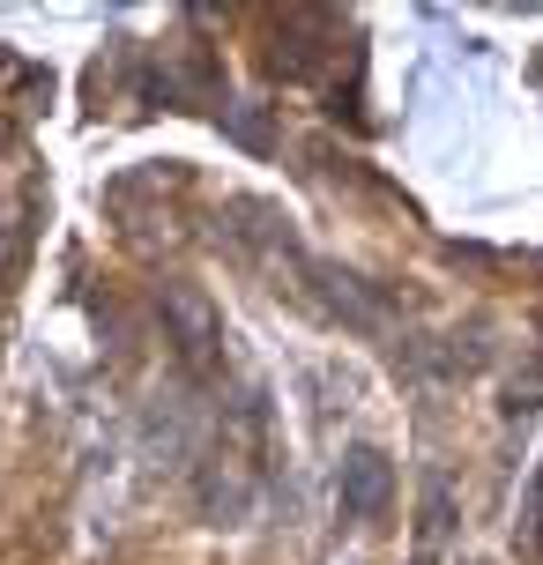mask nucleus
<instances>
[{
	"label": "nucleus",
	"mask_w": 543,
	"mask_h": 565,
	"mask_svg": "<svg viewBox=\"0 0 543 565\" xmlns=\"http://www.w3.org/2000/svg\"><path fill=\"white\" fill-rule=\"evenodd\" d=\"M336 38H343V15H328V8H290L284 23H276L268 67H276L284 83H313L320 60L336 53Z\"/></svg>",
	"instance_id": "nucleus-1"
},
{
	"label": "nucleus",
	"mask_w": 543,
	"mask_h": 565,
	"mask_svg": "<svg viewBox=\"0 0 543 565\" xmlns=\"http://www.w3.org/2000/svg\"><path fill=\"white\" fill-rule=\"evenodd\" d=\"M157 312H164V335L179 342L187 365H209V358L224 350V320H216V306L201 298L194 282H164V290H157Z\"/></svg>",
	"instance_id": "nucleus-2"
},
{
	"label": "nucleus",
	"mask_w": 543,
	"mask_h": 565,
	"mask_svg": "<svg viewBox=\"0 0 543 565\" xmlns=\"http://www.w3.org/2000/svg\"><path fill=\"white\" fill-rule=\"evenodd\" d=\"M387 499H395V469H387V454H380V447H350L343 469H336V507H343V521H380Z\"/></svg>",
	"instance_id": "nucleus-3"
},
{
	"label": "nucleus",
	"mask_w": 543,
	"mask_h": 565,
	"mask_svg": "<svg viewBox=\"0 0 543 565\" xmlns=\"http://www.w3.org/2000/svg\"><path fill=\"white\" fill-rule=\"evenodd\" d=\"M455 529V491L447 477H425V513H417V565H439V543Z\"/></svg>",
	"instance_id": "nucleus-4"
},
{
	"label": "nucleus",
	"mask_w": 543,
	"mask_h": 565,
	"mask_svg": "<svg viewBox=\"0 0 543 565\" xmlns=\"http://www.w3.org/2000/svg\"><path fill=\"white\" fill-rule=\"evenodd\" d=\"M23 254H30V231H23V216H0V290H8V276L23 268Z\"/></svg>",
	"instance_id": "nucleus-5"
}]
</instances>
